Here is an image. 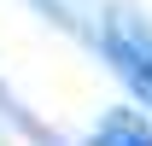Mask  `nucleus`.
<instances>
[{"label": "nucleus", "instance_id": "f257e3e1", "mask_svg": "<svg viewBox=\"0 0 152 146\" xmlns=\"http://www.w3.org/2000/svg\"><path fill=\"white\" fill-rule=\"evenodd\" d=\"M105 47H111V58L134 76V88L152 93V47H140V41H129V35H117V29L105 35Z\"/></svg>", "mask_w": 152, "mask_h": 146}, {"label": "nucleus", "instance_id": "f03ea898", "mask_svg": "<svg viewBox=\"0 0 152 146\" xmlns=\"http://www.w3.org/2000/svg\"><path fill=\"white\" fill-rule=\"evenodd\" d=\"M94 146H152V134H146V123H140L134 111H111V117L94 128Z\"/></svg>", "mask_w": 152, "mask_h": 146}]
</instances>
